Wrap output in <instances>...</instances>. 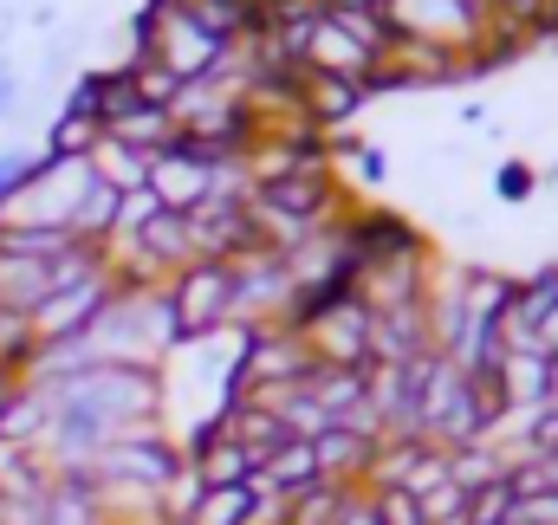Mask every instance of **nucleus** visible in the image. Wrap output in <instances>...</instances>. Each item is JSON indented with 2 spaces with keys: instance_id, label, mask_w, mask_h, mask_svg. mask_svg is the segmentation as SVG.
<instances>
[{
  "instance_id": "obj_1",
  "label": "nucleus",
  "mask_w": 558,
  "mask_h": 525,
  "mask_svg": "<svg viewBox=\"0 0 558 525\" xmlns=\"http://www.w3.org/2000/svg\"><path fill=\"white\" fill-rule=\"evenodd\" d=\"M92 474H98V487H143V493L175 500V487L189 480V461H182V441L162 422H149V428H131V435L105 441Z\"/></svg>"
},
{
  "instance_id": "obj_2",
  "label": "nucleus",
  "mask_w": 558,
  "mask_h": 525,
  "mask_svg": "<svg viewBox=\"0 0 558 525\" xmlns=\"http://www.w3.org/2000/svg\"><path fill=\"white\" fill-rule=\"evenodd\" d=\"M162 292H169V312H175L182 344L215 338V331L234 325V266L228 260H189L182 272L162 279Z\"/></svg>"
},
{
  "instance_id": "obj_3",
  "label": "nucleus",
  "mask_w": 558,
  "mask_h": 525,
  "mask_svg": "<svg viewBox=\"0 0 558 525\" xmlns=\"http://www.w3.org/2000/svg\"><path fill=\"white\" fill-rule=\"evenodd\" d=\"M384 20L397 39H422V46H448L461 59H474L481 33L494 13H481L474 0H384Z\"/></svg>"
},
{
  "instance_id": "obj_4",
  "label": "nucleus",
  "mask_w": 558,
  "mask_h": 525,
  "mask_svg": "<svg viewBox=\"0 0 558 525\" xmlns=\"http://www.w3.org/2000/svg\"><path fill=\"white\" fill-rule=\"evenodd\" d=\"M292 266L274 247H254L234 260V331H260V325H292Z\"/></svg>"
},
{
  "instance_id": "obj_5",
  "label": "nucleus",
  "mask_w": 558,
  "mask_h": 525,
  "mask_svg": "<svg viewBox=\"0 0 558 525\" xmlns=\"http://www.w3.org/2000/svg\"><path fill=\"white\" fill-rule=\"evenodd\" d=\"M371 305L357 292L318 305L312 318H299V338L312 351V364H338V370H371Z\"/></svg>"
},
{
  "instance_id": "obj_6",
  "label": "nucleus",
  "mask_w": 558,
  "mask_h": 525,
  "mask_svg": "<svg viewBox=\"0 0 558 525\" xmlns=\"http://www.w3.org/2000/svg\"><path fill=\"white\" fill-rule=\"evenodd\" d=\"M111 292H118V279H111V266H98V272H85V279H72V285H59V292H46L39 305H33V338L39 344H59V338H85L92 331V318L111 305Z\"/></svg>"
},
{
  "instance_id": "obj_7",
  "label": "nucleus",
  "mask_w": 558,
  "mask_h": 525,
  "mask_svg": "<svg viewBox=\"0 0 558 525\" xmlns=\"http://www.w3.org/2000/svg\"><path fill=\"white\" fill-rule=\"evenodd\" d=\"M215 162H221V156H208V149H195L189 136H175L162 156H149V195H156L169 215H195V208L208 202V188H215Z\"/></svg>"
},
{
  "instance_id": "obj_8",
  "label": "nucleus",
  "mask_w": 558,
  "mask_h": 525,
  "mask_svg": "<svg viewBox=\"0 0 558 525\" xmlns=\"http://www.w3.org/2000/svg\"><path fill=\"white\" fill-rule=\"evenodd\" d=\"M487 383L500 395V408H539L558 390V357L553 351H500Z\"/></svg>"
},
{
  "instance_id": "obj_9",
  "label": "nucleus",
  "mask_w": 558,
  "mask_h": 525,
  "mask_svg": "<svg viewBox=\"0 0 558 525\" xmlns=\"http://www.w3.org/2000/svg\"><path fill=\"white\" fill-rule=\"evenodd\" d=\"M189 241H195V260H228V266L260 247L241 202H202V208L189 215Z\"/></svg>"
},
{
  "instance_id": "obj_10",
  "label": "nucleus",
  "mask_w": 558,
  "mask_h": 525,
  "mask_svg": "<svg viewBox=\"0 0 558 525\" xmlns=\"http://www.w3.org/2000/svg\"><path fill=\"white\" fill-rule=\"evenodd\" d=\"M435 351V325H428V298L422 305H397L371 318V364H416Z\"/></svg>"
},
{
  "instance_id": "obj_11",
  "label": "nucleus",
  "mask_w": 558,
  "mask_h": 525,
  "mask_svg": "<svg viewBox=\"0 0 558 525\" xmlns=\"http://www.w3.org/2000/svg\"><path fill=\"white\" fill-rule=\"evenodd\" d=\"M371 85H351V78H325V72H299V111L318 124L325 136H338L357 111H364Z\"/></svg>"
},
{
  "instance_id": "obj_12",
  "label": "nucleus",
  "mask_w": 558,
  "mask_h": 525,
  "mask_svg": "<svg viewBox=\"0 0 558 525\" xmlns=\"http://www.w3.org/2000/svg\"><path fill=\"white\" fill-rule=\"evenodd\" d=\"M325 474H318V454H312V441H286L279 454L260 461V474H254V487L260 493H279V500H299V493H312Z\"/></svg>"
},
{
  "instance_id": "obj_13",
  "label": "nucleus",
  "mask_w": 558,
  "mask_h": 525,
  "mask_svg": "<svg viewBox=\"0 0 558 525\" xmlns=\"http://www.w3.org/2000/svg\"><path fill=\"white\" fill-rule=\"evenodd\" d=\"M52 292V260H26V254H0V312L33 318V305Z\"/></svg>"
},
{
  "instance_id": "obj_14",
  "label": "nucleus",
  "mask_w": 558,
  "mask_h": 525,
  "mask_svg": "<svg viewBox=\"0 0 558 525\" xmlns=\"http://www.w3.org/2000/svg\"><path fill=\"white\" fill-rule=\"evenodd\" d=\"M85 162H92V175H98L105 188H118V195H137V188H149V156H143V149H131V143H118V136H98V149H92Z\"/></svg>"
},
{
  "instance_id": "obj_15",
  "label": "nucleus",
  "mask_w": 558,
  "mask_h": 525,
  "mask_svg": "<svg viewBox=\"0 0 558 525\" xmlns=\"http://www.w3.org/2000/svg\"><path fill=\"white\" fill-rule=\"evenodd\" d=\"M105 136L131 143V149H143V156H162V149H169V143H175L182 131H175V118H169L162 105H137V111H124V118H118V124H111Z\"/></svg>"
},
{
  "instance_id": "obj_16",
  "label": "nucleus",
  "mask_w": 558,
  "mask_h": 525,
  "mask_svg": "<svg viewBox=\"0 0 558 525\" xmlns=\"http://www.w3.org/2000/svg\"><path fill=\"white\" fill-rule=\"evenodd\" d=\"M357 493H364V487H344V480H318L312 493L286 500V525H338V520H344V506H351Z\"/></svg>"
},
{
  "instance_id": "obj_17",
  "label": "nucleus",
  "mask_w": 558,
  "mask_h": 525,
  "mask_svg": "<svg viewBox=\"0 0 558 525\" xmlns=\"http://www.w3.org/2000/svg\"><path fill=\"white\" fill-rule=\"evenodd\" d=\"M98 136H105V124L98 118H85V111H72V105H59L52 111V124H46V156H92L98 149Z\"/></svg>"
},
{
  "instance_id": "obj_18",
  "label": "nucleus",
  "mask_w": 558,
  "mask_h": 525,
  "mask_svg": "<svg viewBox=\"0 0 558 525\" xmlns=\"http://www.w3.org/2000/svg\"><path fill=\"white\" fill-rule=\"evenodd\" d=\"M513 506H520V487H513V474H500V480H487L468 500V520L474 525H513Z\"/></svg>"
},
{
  "instance_id": "obj_19",
  "label": "nucleus",
  "mask_w": 558,
  "mask_h": 525,
  "mask_svg": "<svg viewBox=\"0 0 558 525\" xmlns=\"http://www.w3.org/2000/svg\"><path fill=\"white\" fill-rule=\"evenodd\" d=\"M33 344H39V338H33V325H26L20 312H0V370H7V377H20V370H26Z\"/></svg>"
},
{
  "instance_id": "obj_20",
  "label": "nucleus",
  "mask_w": 558,
  "mask_h": 525,
  "mask_svg": "<svg viewBox=\"0 0 558 525\" xmlns=\"http://www.w3.org/2000/svg\"><path fill=\"white\" fill-rule=\"evenodd\" d=\"M39 162H46V149H20V143H7V149H0V202H13V195L39 175Z\"/></svg>"
},
{
  "instance_id": "obj_21",
  "label": "nucleus",
  "mask_w": 558,
  "mask_h": 525,
  "mask_svg": "<svg viewBox=\"0 0 558 525\" xmlns=\"http://www.w3.org/2000/svg\"><path fill=\"white\" fill-rule=\"evenodd\" d=\"M364 493H371L377 525H422V500L416 493H403V487H364Z\"/></svg>"
},
{
  "instance_id": "obj_22",
  "label": "nucleus",
  "mask_w": 558,
  "mask_h": 525,
  "mask_svg": "<svg viewBox=\"0 0 558 525\" xmlns=\"http://www.w3.org/2000/svg\"><path fill=\"white\" fill-rule=\"evenodd\" d=\"M533 188H539V175H533L526 162H507V169L494 175V195H500V202H526Z\"/></svg>"
},
{
  "instance_id": "obj_23",
  "label": "nucleus",
  "mask_w": 558,
  "mask_h": 525,
  "mask_svg": "<svg viewBox=\"0 0 558 525\" xmlns=\"http://www.w3.org/2000/svg\"><path fill=\"white\" fill-rule=\"evenodd\" d=\"M351 162H357V182H364V188H377V182H384V149H371V143H364Z\"/></svg>"
},
{
  "instance_id": "obj_24",
  "label": "nucleus",
  "mask_w": 558,
  "mask_h": 525,
  "mask_svg": "<svg viewBox=\"0 0 558 525\" xmlns=\"http://www.w3.org/2000/svg\"><path fill=\"white\" fill-rule=\"evenodd\" d=\"M338 525H377V513H371V493H357L351 506H344V520Z\"/></svg>"
},
{
  "instance_id": "obj_25",
  "label": "nucleus",
  "mask_w": 558,
  "mask_h": 525,
  "mask_svg": "<svg viewBox=\"0 0 558 525\" xmlns=\"http://www.w3.org/2000/svg\"><path fill=\"white\" fill-rule=\"evenodd\" d=\"M539 344H546V351H553V357H558V305H553V312H546V325H539Z\"/></svg>"
},
{
  "instance_id": "obj_26",
  "label": "nucleus",
  "mask_w": 558,
  "mask_h": 525,
  "mask_svg": "<svg viewBox=\"0 0 558 525\" xmlns=\"http://www.w3.org/2000/svg\"><path fill=\"white\" fill-rule=\"evenodd\" d=\"M13 390H20V377H7V370H0V422H7V402H13Z\"/></svg>"
},
{
  "instance_id": "obj_27",
  "label": "nucleus",
  "mask_w": 558,
  "mask_h": 525,
  "mask_svg": "<svg viewBox=\"0 0 558 525\" xmlns=\"http://www.w3.org/2000/svg\"><path fill=\"white\" fill-rule=\"evenodd\" d=\"M553 13H558V0H553Z\"/></svg>"
}]
</instances>
